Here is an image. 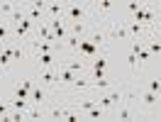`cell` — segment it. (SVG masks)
Returning a JSON list of instances; mask_svg holds the SVG:
<instances>
[{"label": "cell", "instance_id": "cb8c5ba5", "mask_svg": "<svg viewBox=\"0 0 161 122\" xmlns=\"http://www.w3.org/2000/svg\"><path fill=\"white\" fill-rule=\"evenodd\" d=\"M147 91L159 93V91H161V78H154V81H149V83H147Z\"/></svg>", "mask_w": 161, "mask_h": 122}, {"label": "cell", "instance_id": "7c38bea8", "mask_svg": "<svg viewBox=\"0 0 161 122\" xmlns=\"http://www.w3.org/2000/svg\"><path fill=\"white\" fill-rule=\"evenodd\" d=\"M32 47L37 49V54H54L56 51V44H49V42H42V39L32 42Z\"/></svg>", "mask_w": 161, "mask_h": 122}, {"label": "cell", "instance_id": "d590c367", "mask_svg": "<svg viewBox=\"0 0 161 122\" xmlns=\"http://www.w3.org/2000/svg\"><path fill=\"white\" fill-rule=\"evenodd\" d=\"M154 30H156V34L161 37V20H156V22H154Z\"/></svg>", "mask_w": 161, "mask_h": 122}, {"label": "cell", "instance_id": "603a6c76", "mask_svg": "<svg viewBox=\"0 0 161 122\" xmlns=\"http://www.w3.org/2000/svg\"><path fill=\"white\" fill-rule=\"evenodd\" d=\"M91 86H93V88H110L112 81H110V78H100V81H91Z\"/></svg>", "mask_w": 161, "mask_h": 122}, {"label": "cell", "instance_id": "8992f818", "mask_svg": "<svg viewBox=\"0 0 161 122\" xmlns=\"http://www.w3.org/2000/svg\"><path fill=\"white\" fill-rule=\"evenodd\" d=\"M56 81L64 83V86H73V81H76V73L71 71V69H66V66H59V69H56Z\"/></svg>", "mask_w": 161, "mask_h": 122}, {"label": "cell", "instance_id": "8d00e7d4", "mask_svg": "<svg viewBox=\"0 0 161 122\" xmlns=\"http://www.w3.org/2000/svg\"><path fill=\"white\" fill-rule=\"evenodd\" d=\"M159 100H161V91H159Z\"/></svg>", "mask_w": 161, "mask_h": 122}, {"label": "cell", "instance_id": "ffe728a7", "mask_svg": "<svg viewBox=\"0 0 161 122\" xmlns=\"http://www.w3.org/2000/svg\"><path fill=\"white\" fill-rule=\"evenodd\" d=\"M88 86H91V81H88V78H83V73L76 76V81H73V88H76V91H83V88H88Z\"/></svg>", "mask_w": 161, "mask_h": 122}, {"label": "cell", "instance_id": "ac0fdd59", "mask_svg": "<svg viewBox=\"0 0 161 122\" xmlns=\"http://www.w3.org/2000/svg\"><path fill=\"white\" fill-rule=\"evenodd\" d=\"M86 115H88L91 120H100L103 115H105V108H100V105H95V108H91V110L86 112Z\"/></svg>", "mask_w": 161, "mask_h": 122}, {"label": "cell", "instance_id": "1f68e13d", "mask_svg": "<svg viewBox=\"0 0 161 122\" xmlns=\"http://www.w3.org/2000/svg\"><path fill=\"white\" fill-rule=\"evenodd\" d=\"M127 64H130L132 69H137V54H132V51H130V54H127Z\"/></svg>", "mask_w": 161, "mask_h": 122}, {"label": "cell", "instance_id": "484cf974", "mask_svg": "<svg viewBox=\"0 0 161 122\" xmlns=\"http://www.w3.org/2000/svg\"><path fill=\"white\" fill-rule=\"evenodd\" d=\"M30 93H32V91H27L25 86H20V88L15 91V98H25V100H30Z\"/></svg>", "mask_w": 161, "mask_h": 122}, {"label": "cell", "instance_id": "277c9868", "mask_svg": "<svg viewBox=\"0 0 161 122\" xmlns=\"http://www.w3.org/2000/svg\"><path fill=\"white\" fill-rule=\"evenodd\" d=\"M117 103H122V91H112V93H108V95H103L100 100H98V105L108 110V108L117 105Z\"/></svg>", "mask_w": 161, "mask_h": 122}, {"label": "cell", "instance_id": "d6a6232c", "mask_svg": "<svg viewBox=\"0 0 161 122\" xmlns=\"http://www.w3.org/2000/svg\"><path fill=\"white\" fill-rule=\"evenodd\" d=\"M22 56H25V51L20 47H12V59H22Z\"/></svg>", "mask_w": 161, "mask_h": 122}, {"label": "cell", "instance_id": "4fadbf2b", "mask_svg": "<svg viewBox=\"0 0 161 122\" xmlns=\"http://www.w3.org/2000/svg\"><path fill=\"white\" fill-rule=\"evenodd\" d=\"M10 59H12V47H10V42H8V44H5V49L0 51V69H3V71L10 66Z\"/></svg>", "mask_w": 161, "mask_h": 122}, {"label": "cell", "instance_id": "52a82bcc", "mask_svg": "<svg viewBox=\"0 0 161 122\" xmlns=\"http://www.w3.org/2000/svg\"><path fill=\"white\" fill-rule=\"evenodd\" d=\"M37 34H39V39L49 42V44H56L54 34H51V27H49V22H39V25H37Z\"/></svg>", "mask_w": 161, "mask_h": 122}, {"label": "cell", "instance_id": "d4e9b609", "mask_svg": "<svg viewBox=\"0 0 161 122\" xmlns=\"http://www.w3.org/2000/svg\"><path fill=\"white\" fill-rule=\"evenodd\" d=\"M91 42L95 44V47H100V44H105V34H103V32H93Z\"/></svg>", "mask_w": 161, "mask_h": 122}, {"label": "cell", "instance_id": "7a4b0ae2", "mask_svg": "<svg viewBox=\"0 0 161 122\" xmlns=\"http://www.w3.org/2000/svg\"><path fill=\"white\" fill-rule=\"evenodd\" d=\"M110 39H130V32H127V22H112L110 25ZM132 42V39H130Z\"/></svg>", "mask_w": 161, "mask_h": 122}, {"label": "cell", "instance_id": "6da1fadb", "mask_svg": "<svg viewBox=\"0 0 161 122\" xmlns=\"http://www.w3.org/2000/svg\"><path fill=\"white\" fill-rule=\"evenodd\" d=\"M88 17V8L78 5V3H66V12H64V20L66 22H83Z\"/></svg>", "mask_w": 161, "mask_h": 122}, {"label": "cell", "instance_id": "f546056e", "mask_svg": "<svg viewBox=\"0 0 161 122\" xmlns=\"http://www.w3.org/2000/svg\"><path fill=\"white\" fill-rule=\"evenodd\" d=\"M149 54H161V42H149Z\"/></svg>", "mask_w": 161, "mask_h": 122}, {"label": "cell", "instance_id": "5bb4252c", "mask_svg": "<svg viewBox=\"0 0 161 122\" xmlns=\"http://www.w3.org/2000/svg\"><path fill=\"white\" fill-rule=\"evenodd\" d=\"M66 25H69V30H71L73 37H80V39H83V34H86V22H66Z\"/></svg>", "mask_w": 161, "mask_h": 122}, {"label": "cell", "instance_id": "d6986e66", "mask_svg": "<svg viewBox=\"0 0 161 122\" xmlns=\"http://www.w3.org/2000/svg\"><path fill=\"white\" fill-rule=\"evenodd\" d=\"M78 47H80V37H66V49H71V51H78Z\"/></svg>", "mask_w": 161, "mask_h": 122}, {"label": "cell", "instance_id": "ba28073f", "mask_svg": "<svg viewBox=\"0 0 161 122\" xmlns=\"http://www.w3.org/2000/svg\"><path fill=\"white\" fill-rule=\"evenodd\" d=\"M134 98H139L142 105H147V108H151V105H156L159 103V93H151V91H142L139 95H134Z\"/></svg>", "mask_w": 161, "mask_h": 122}, {"label": "cell", "instance_id": "f1b7e54d", "mask_svg": "<svg viewBox=\"0 0 161 122\" xmlns=\"http://www.w3.org/2000/svg\"><path fill=\"white\" fill-rule=\"evenodd\" d=\"M149 59H151L149 49H139V51H137V61H149Z\"/></svg>", "mask_w": 161, "mask_h": 122}, {"label": "cell", "instance_id": "836d02e7", "mask_svg": "<svg viewBox=\"0 0 161 122\" xmlns=\"http://www.w3.org/2000/svg\"><path fill=\"white\" fill-rule=\"evenodd\" d=\"M139 8H142V3H127V10H130L132 15H134V12L139 10Z\"/></svg>", "mask_w": 161, "mask_h": 122}, {"label": "cell", "instance_id": "e0dca14e", "mask_svg": "<svg viewBox=\"0 0 161 122\" xmlns=\"http://www.w3.org/2000/svg\"><path fill=\"white\" fill-rule=\"evenodd\" d=\"M61 66H66V69H71L73 73H83V61H78V59H73V61H69V64H61Z\"/></svg>", "mask_w": 161, "mask_h": 122}, {"label": "cell", "instance_id": "4316f807", "mask_svg": "<svg viewBox=\"0 0 161 122\" xmlns=\"http://www.w3.org/2000/svg\"><path fill=\"white\" fill-rule=\"evenodd\" d=\"M144 17H147V8H144V5H142L139 10L134 12V22H142V25H144Z\"/></svg>", "mask_w": 161, "mask_h": 122}, {"label": "cell", "instance_id": "4dcf8cb0", "mask_svg": "<svg viewBox=\"0 0 161 122\" xmlns=\"http://www.w3.org/2000/svg\"><path fill=\"white\" fill-rule=\"evenodd\" d=\"M117 115H120V120H130V117H132V110H130V108H122Z\"/></svg>", "mask_w": 161, "mask_h": 122}, {"label": "cell", "instance_id": "9c48e42d", "mask_svg": "<svg viewBox=\"0 0 161 122\" xmlns=\"http://www.w3.org/2000/svg\"><path fill=\"white\" fill-rule=\"evenodd\" d=\"M47 12L51 15V20H54V17H64L66 3H47Z\"/></svg>", "mask_w": 161, "mask_h": 122}, {"label": "cell", "instance_id": "8fae6325", "mask_svg": "<svg viewBox=\"0 0 161 122\" xmlns=\"http://www.w3.org/2000/svg\"><path fill=\"white\" fill-rule=\"evenodd\" d=\"M39 81H42V86H54V83H59L56 81V71H49V69H39Z\"/></svg>", "mask_w": 161, "mask_h": 122}, {"label": "cell", "instance_id": "2e32d148", "mask_svg": "<svg viewBox=\"0 0 161 122\" xmlns=\"http://www.w3.org/2000/svg\"><path fill=\"white\" fill-rule=\"evenodd\" d=\"M10 22H3L0 20V44H8V39H10V27H8Z\"/></svg>", "mask_w": 161, "mask_h": 122}, {"label": "cell", "instance_id": "44dd1931", "mask_svg": "<svg viewBox=\"0 0 161 122\" xmlns=\"http://www.w3.org/2000/svg\"><path fill=\"white\" fill-rule=\"evenodd\" d=\"M17 3H0V15H12Z\"/></svg>", "mask_w": 161, "mask_h": 122}, {"label": "cell", "instance_id": "7402d4cb", "mask_svg": "<svg viewBox=\"0 0 161 122\" xmlns=\"http://www.w3.org/2000/svg\"><path fill=\"white\" fill-rule=\"evenodd\" d=\"M95 105H98V100H95V98H86V100L80 103V110H83V112H88L91 108H95Z\"/></svg>", "mask_w": 161, "mask_h": 122}, {"label": "cell", "instance_id": "5b68a950", "mask_svg": "<svg viewBox=\"0 0 161 122\" xmlns=\"http://www.w3.org/2000/svg\"><path fill=\"white\" fill-rule=\"evenodd\" d=\"M32 25H34V22H32L30 17H25L22 22H17V25H12V27H15V39H17V42H20V39H25V37L30 34Z\"/></svg>", "mask_w": 161, "mask_h": 122}, {"label": "cell", "instance_id": "3957f363", "mask_svg": "<svg viewBox=\"0 0 161 122\" xmlns=\"http://www.w3.org/2000/svg\"><path fill=\"white\" fill-rule=\"evenodd\" d=\"M78 54H83V56H88V59H95L98 54H100V47H95L91 39H80V47H78Z\"/></svg>", "mask_w": 161, "mask_h": 122}, {"label": "cell", "instance_id": "30bf717a", "mask_svg": "<svg viewBox=\"0 0 161 122\" xmlns=\"http://www.w3.org/2000/svg\"><path fill=\"white\" fill-rule=\"evenodd\" d=\"M127 32H130V39L137 42L142 34H144V25H142V22H127Z\"/></svg>", "mask_w": 161, "mask_h": 122}, {"label": "cell", "instance_id": "83f0119b", "mask_svg": "<svg viewBox=\"0 0 161 122\" xmlns=\"http://www.w3.org/2000/svg\"><path fill=\"white\" fill-rule=\"evenodd\" d=\"M95 8H98V12H108V10L112 8V3H110V0H100Z\"/></svg>", "mask_w": 161, "mask_h": 122}, {"label": "cell", "instance_id": "e575fe53", "mask_svg": "<svg viewBox=\"0 0 161 122\" xmlns=\"http://www.w3.org/2000/svg\"><path fill=\"white\" fill-rule=\"evenodd\" d=\"M22 86H25L27 91H32V88H34V81H32V78H25V81H22Z\"/></svg>", "mask_w": 161, "mask_h": 122}, {"label": "cell", "instance_id": "9a60e30c", "mask_svg": "<svg viewBox=\"0 0 161 122\" xmlns=\"http://www.w3.org/2000/svg\"><path fill=\"white\" fill-rule=\"evenodd\" d=\"M37 61H39V69H42V66L47 69V66H54L56 56H54V54H37Z\"/></svg>", "mask_w": 161, "mask_h": 122}]
</instances>
